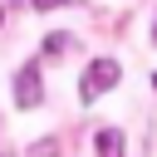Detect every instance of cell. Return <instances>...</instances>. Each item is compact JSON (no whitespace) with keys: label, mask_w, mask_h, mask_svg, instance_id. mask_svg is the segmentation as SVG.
<instances>
[{"label":"cell","mask_w":157,"mask_h":157,"mask_svg":"<svg viewBox=\"0 0 157 157\" xmlns=\"http://www.w3.org/2000/svg\"><path fill=\"white\" fill-rule=\"evenodd\" d=\"M118 78H123L118 59H93V64H88V74H83V88H78V98H83V103H93V98H103V93H108Z\"/></svg>","instance_id":"obj_1"},{"label":"cell","mask_w":157,"mask_h":157,"mask_svg":"<svg viewBox=\"0 0 157 157\" xmlns=\"http://www.w3.org/2000/svg\"><path fill=\"white\" fill-rule=\"evenodd\" d=\"M98 152H103V157H123V132H113V128L98 132Z\"/></svg>","instance_id":"obj_3"},{"label":"cell","mask_w":157,"mask_h":157,"mask_svg":"<svg viewBox=\"0 0 157 157\" xmlns=\"http://www.w3.org/2000/svg\"><path fill=\"white\" fill-rule=\"evenodd\" d=\"M29 157H59V142H54V137H44V142H34V147H29Z\"/></svg>","instance_id":"obj_4"},{"label":"cell","mask_w":157,"mask_h":157,"mask_svg":"<svg viewBox=\"0 0 157 157\" xmlns=\"http://www.w3.org/2000/svg\"><path fill=\"white\" fill-rule=\"evenodd\" d=\"M152 39H157V25H152Z\"/></svg>","instance_id":"obj_6"},{"label":"cell","mask_w":157,"mask_h":157,"mask_svg":"<svg viewBox=\"0 0 157 157\" xmlns=\"http://www.w3.org/2000/svg\"><path fill=\"white\" fill-rule=\"evenodd\" d=\"M15 103L20 108H34L39 103V64H25L20 78H15Z\"/></svg>","instance_id":"obj_2"},{"label":"cell","mask_w":157,"mask_h":157,"mask_svg":"<svg viewBox=\"0 0 157 157\" xmlns=\"http://www.w3.org/2000/svg\"><path fill=\"white\" fill-rule=\"evenodd\" d=\"M152 88H157V78H152Z\"/></svg>","instance_id":"obj_7"},{"label":"cell","mask_w":157,"mask_h":157,"mask_svg":"<svg viewBox=\"0 0 157 157\" xmlns=\"http://www.w3.org/2000/svg\"><path fill=\"white\" fill-rule=\"evenodd\" d=\"M34 10H64V5H78V0H29Z\"/></svg>","instance_id":"obj_5"}]
</instances>
